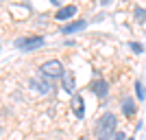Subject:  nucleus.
Here are the masks:
<instances>
[{
  "label": "nucleus",
  "mask_w": 146,
  "mask_h": 140,
  "mask_svg": "<svg viewBox=\"0 0 146 140\" xmlns=\"http://www.w3.org/2000/svg\"><path fill=\"white\" fill-rule=\"evenodd\" d=\"M135 20H137V22H146V9H142V7H137V9H135Z\"/></svg>",
  "instance_id": "nucleus-12"
},
{
  "label": "nucleus",
  "mask_w": 146,
  "mask_h": 140,
  "mask_svg": "<svg viewBox=\"0 0 146 140\" xmlns=\"http://www.w3.org/2000/svg\"><path fill=\"white\" fill-rule=\"evenodd\" d=\"M127 140H133V138H127Z\"/></svg>",
  "instance_id": "nucleus-18"
},
{
  "label": "nucleus",
  "mask_w": 146,
  "mask_h": 140,
  "mask_svg": "<svg viewBox=\"0 0 146 140\" xmlns=\"http://www.w3.org/2000/svg\"><path fill=\"white\" fill-rule=\"evenodd\" d=\"M87 26V20H74V22H70V24H66L63 29H61V35H72V33H79V31H83Z\"/></svg>",
  "instance_id": "nucleus-7"
},
{
  "label": "nucleus",
  "mask_w": 146,
  "mask_h": 140,
  "mask_svg": "<svg viewBox=\"0 0 146 140\" xmlns=\"http://www.w3.org/2000/svg\"><path fill=\"white\" fill-rule=\"evenodd\" d=\"M0 2H2V0H0Z\"/></svg>",
  "instance_id": "nucleus-19"
},
{
  "label": "nucleus",
  "mask_w": 146,
  "mask_h": 140,
  "mask_svg": "<svg viewBox=\"0 0 146 140\" xmlns=\"http://www.w3.org/2000/svg\"><path fill=\"white\" fill-rule=\"evenodd\" d=\"M63 70H66V68H63V64H61L59 59H48L39 66V74H44L46 79H61Z\"/></svg>",
  "instance_id": "nucleus-2"
},
{
  "label": "nucleus",
  "mask_w": 146,
  "mask_h": 140,
  "mask_svg": "<svg viewBox=\"0 0 146 140\" xmlns=\"http://www.w3.org/2000/svg\"><path fill=\"white\" fill-rule=\"evenodd\" d=\"M50 2H52V5H59V2H61V0H50Z\"/></svg>",
  "instance_id": "nucleus-16"
},
{
  "label": "nucleus",
  "mask_w": 146,
  "mask_h": 140,
  "mask_svg": "<svg viewBox=\"0 0 146 140\" xmlns=\"http://www.w3.org/2000/svg\"><path fill=\"white\" fill-rule=\"evenodd\" d=\"M116 131H118L116 114H113V112L100 114V118H98L96 125H94V136H96V140H111Z\"/></svg>",
  "instance_id": "nucleus-1"
},
{
  "label": "nucleus",
  "mask_w": 146,
  "mask_h": 140,
  "mask_svg": "<svg viewBox=\"0 0 146 140\" xmlns=\"http://www.w3.org/2000/svg\"><path fill=\"white\" fill-rule=\"evenodd\" d=\"M74 15H76V5H66V7H59V11L55 13V20L66 22V20L74 18Z\"/></svg>",
  "instance_id": "nucleus-5"
},
{
  "label": "nucleus",
  "mask_w": 146,
  "mask_h": 140,
  "mask_svg": "<svg viewBox=\"0 0 146 140\" xmlns=\"http://www.w3.org/2000/svg\"><path fill=\"white\" fill-rule=\"evenodd\" d=\"M129 46H131V50H133V53H137V55H140V53H144V46H142L140 42H131Z\"/></svg>",
  "instance_id": "nucleus-13"
},
{
  "label": "nucleus",
  "mask_w": 146,
  "mask_h": 140,
  "mask_svg": "<svg viewBox=\"0 0 146 140\" xmlns=\"http://www.w3.org/2000/svg\"><path fill=\"white\" fill-rule=\"evenodd\" d=\"M31 85L35 88L37 92H42V94H50L52 92V85H50V81L46 79V77H35V79H31Z\"/></svg>",
  "instance_id": "nucleus-4"
},
{
  "label": "nucleus",
  "mask_w": 146,
  "mask_h": 140,
  "mask_svg": "<svg viewBox=\"0 0 146 140\" xmlns=\"http://www.w3.org/2000/svg\"><path fill=\"white\" fill-rule=\"evenodd\" d=\"M61 88L66 92H70V94H74V72L72 70H63V74H61Z\"/></svg>",
  "instance_id": "nucleus-8"
},
{
  "label": "nucleus",
  "mask_w": 146,
  "mask_h": 140,
  "mask_svg": "<svg viewBox=\"0 0 146 140\" xmlns=\"http://www.w3.org/2000/svg\"><path fill=\"white\" fill-rule=\"evenodd\" d=\"M15 46L24 53H31V50H37L44 46V37L42 35H31V37H20L15 40Z\"/></svg>",
  "instance_id": "nucleus-3"
},
{
  "label": "nucleus",
  "mask_w": 146,
  "mask_h": 140,
  "mask_svg": "<svg viewBox=\"0 0 146 140\" xmlns=\"http://www.w3.org/2000/svg\"><path fill=\"white\" fill-rule=\"evenodd\" d=\"M72 112L76 116H79V118H83V116H85V101H83V96H81V94H72Z\"/></svg>",
  "instance_id": "nucleus-9"
},
{
  "label": "nucleus",
  "mask_w": 146,
  "mask_h": 140,
  "mask_svg": "<svg viewBox=\"0 0 146 140\" xmlns=\"http://www.w3.org/2000/svg\"><path fill=\"white\" fill-rule=\"evenodd\" d=\"M90 88H92V92H94L98 98H105L107 94H109V83H107L105 79H96Z\"/></svg>",
  "instance_id": "nucleus-6"
},
{
  "label": "nucleus",
  "mask_w": 146,
  "mask_h": 140,
  "mask_svg": "<svg viewBox=\"0 0 146 140\" xmlns=\"http://www.w3.org/2000/svg\"><path fill=\"white\" fill-rule=\"evenodd\" d=\"M122 112H124V116H131L137 112V105H135V98H131V96H124L122 98Z\"/></svg>",
  "instance_id": "nucleus-10"
},
{
  "label": "nucleus",
  "mask_w": 146,
  "mask_h": 140,
  "mask_svg": "<svg viewBox=\"0 0 146 140\" xmlns=\"http://www.w3.org/2000/svg\"><path fill=\"white\" fill-rule=\"evenodd\" d=\"M135 96L140 98V101H144V98H146V88H144L142 81H135Z\"/></svg>",
  "instance_id": "nucleus-11"
},
{
  "label": "nucleus",
  "mask_w": 146,
  "mask_h": 140,
  "mask_svg": "<svg viewBox=\"0 0 146 140\" xmlns=\"http://www.w3.org/2000/svg\"><path fill=\"white\" fill-rule=\"evenodd\" d=\"M113 140H127V134H124V131H120V129H118L116 134H113Z\"/></svg>",
  "instance_id": "nucleus-14"
},
{
  "label": "nucleus",
  "mask_w": 146,
  "mask_h": 140,
  "mask_svg": "<svg viewBox=\"0 0 146 140\" xmlns=\"http://www.w3.org/2000/svg\"><path fill=\"white\" fill-rule=\"evenodd\" d=\"M79 140H90V138H79Z\"/></svg>",
  "instance_id": "nucleus-17"
},
{
  "label": "nucleus",
  "mask_w": 146,
  "mask_h": 140,
  "mask_svg": "<svg viewBox=\"0 0 146 140\" xmlns=\"http://www.w3.org/2000/svg\"><path fill=\"white\" fill-rule=\"evenodd\" d=\"M111 0H100V5H109Z\"/></svg>",
  "instance_id": "nucleus-15"
}]
</instances>
